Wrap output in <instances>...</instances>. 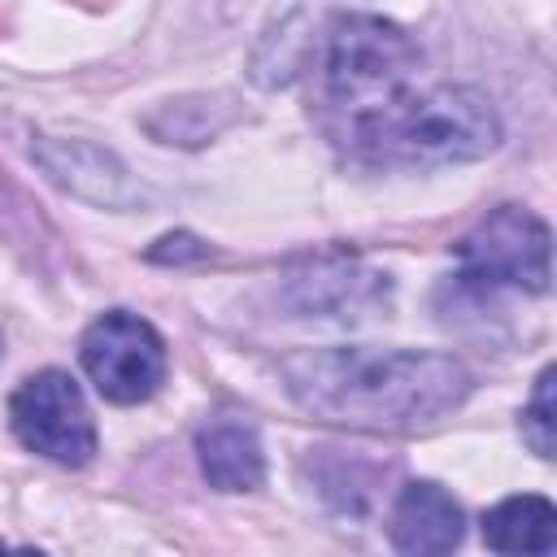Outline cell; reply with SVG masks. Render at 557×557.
<instances>
[{"mask_svg":"<svg viewBox=\"0 0 557 557\" xmlns=\"http://www.w3.org/2000/svg\"><path fill=\"white\" fill-rule=\"evenodd\" d=\"M283 379L305 413L357 431H413L470 396L457 357L409 348H305L283 361Z\"/></svg>","mask_w":557,"mask_h":557,"instance_id":"6da1fadb","label":"cell"},{"mask_svg":"<svg viewBox=\"0 0 557 557\" xmlns=\"http://www.w3.org/2000/svg\"><path fill=\"white\" fill-rule=\"evenodd\" d=\"M348 144L370 165L474 161L500 144V117L474 87L400 91L387 104L348 117Z\"/></svg>","mask_w":557,"mask_h":557,"instance_id":"7a4b0ae2","label":"cell"},{"mask_svg":"<svg viewBox=\"0 0 557 557\" xmlns=\"http://www.w3.org/2000/svg\"><path fill=\"white\" fill-rule=\"evenodd\" d=\"M418 65V48L409 35L383 17H335L322 39V83L331 104L348 109V117L387 104L405 91L409 70Z\"/></svg>","mask_w":557,"mask_h":557,"instance_id":"3957f363","label":"cell"},{"mask_svg":"<svg viewBox=\"0 0 557 557\" xmlns=\"http://www.w3.org/2000/svg\"><path fill=\"white\" fill-rule=\"evenodd\" d=\"M548 248L553 235L548 226L518 205L492 209L470 235L453 244L461 261V283L474 287H527V292H548Z\"/></svg>","mask_w":557,"mask_h":557,"instance_id":"277c9868","label":"cell"},{"mask_svg":"<svg viewBox=\"0 0 557 557\" xmlns=\"http://www.w3.org/2000/svg\"><path fill=\"white\" fill-rule=\"evenodd\" d=\"M9 422L13 435L48 461L83 466L96 453V422L65 370H39L22 379V387L9 396Z\"/></svg>","mask_w":557,"mask_h":557,"instance_id":"5b68a950","label":"cell"},{"mask_svg":"<svg viewBox=\"0 0 557 557\" xmlns=\"http://www.w3.org/2000/svg\"><path fill=\"white\" fill-rule=\"evenodd\" d=\"M83 370L87 379L96 383V392L113 405H139L148 400L161 379H165V344L161 335L126 313V309H113L104 318H96L83 335Z\"/></svg>","mask_w":557,"mask_h":557,"instance_id":"8992f818","label":"cell"},{"mask_svg":"<svg viewBox=\"0 0 557 557\" xmlns=\"http://www.w3.org/2000/svg\"><path fill=\"white\" fill-rule=\"evenodd\" d=\"M30 152L44 165V174L78 200H91V205H104V209H131V205L144 200L139 183L126 174V165L113 152H104L100 144L39 135Z\"/></svg>","mask_w":557,"mask_h":557,"instance_id":"52a82bcc","label":"cell"},{"mask_svg":"<svg viewBox=\"0 0 557 557\" xmlns=\"http://www.w3.org/2000/svg\"><path fill=\"white\" fill-rule=\"evenodd\" d=\"M461 531H466L461 505L440 483L418 479V483L400 487V496L392 505V522H387V535L400 553H413V557L453 553L461 544Z\"/></svg>","mask_w":557,"mask_h":557,"instance_id":"ba28073f","label":"cell"},{"mask_svg":"<svg viewBox=\"0 0 557 557\" xmlns=\"http://www.w3.org/2000/svg\"><path fill=\"white\" fill-rule=\"evenodd\" d=\"M196 457L200 474L218 492H252L265 479V453L261 435L244 418H213L196 431Z\"/></svg>","mask_w":557,"mask_h":557,"instance_id":"9c48e42d","label":"cell"},{"mask_svg":"<svg viewBox=\"0 0 557 557\" xmlns=\"http://www.w3.org/2000/svg\"><path fill=\"white\" fill-rule=\"evenodd\" d=\"M383 292H387L383 274L357 270L348 261H326V265H313L309 274L292 278L287 305L300 309V313H309V318L313 313H322V318H352L348 309H366Z\"/></svg>","mask_w":557,"mask_h":557,"instance_id":"30bf717a","label":"cell"},{"mask_svg":"<svg viewBox=\"0 0 557 557\" xmlns=\"http://www.w3.org/2000/svg\"><path fill=\"white\" fill-rule=\"evenodd\" d=\"M483 544L496 553H553L557 509L548 496H509L483 513Z\"/></svg>","mask_w":557,"mask_h":557,"instance_id":"8fae6325","label":"cell"},{"mask_svg":"<svg viewBox=\"0 0 557 557\" xmlns=\"http://www.w3.org/2000/svg\"><path fill=\"white\" fill-rule=\"evenodd\" d=\"M522 435L540 457H553V370L535 379V396L522 413Z\"/></svg>","mask_w":557,"mask_h":557,"instance_id":"7c38bea8","label":"cell"},{"mask_svg":"<svg viewBox=\"0 0 557 557\" xmlns=\"http://www.w3.org/2000/svg\"><path fill=\"white\" fill-rule=\"evenodd\" d=\"M152 261H183V257H205V244H196L191 235H165L157 239V248L148 252Z\"/></svg>","mask_w":557,"mask_h":557,"instance_id":"4fadbf2b","label":"cell"}]
</instances>
